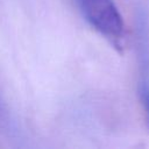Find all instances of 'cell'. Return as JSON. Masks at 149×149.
Segmentation results:
<instances>
[{"instance_id":"7a4b0ae2","label":"cell","mask_w":149,"mask_h":149,"mask_svg":"<svg viewBox=\"0 0 149 149\" xmlns=\"http://www.w3.org/2000/svg\"><path fill=\"white\" fill-rule=\"evenodd\" d=\"M139 95L146 114L147 126L149 129V72H141V79L139 84Z\"/></svg>"},{"instance_id":"6da1fadb","label":"cell","mask_w":149,"mask_h":149,"mask_svg":"<svg viewBox=\"0 0 149 149\" xmlns=\"http://www.w3.org/2000/svg\"><path fill=\"white\" fill-rule=\"evenodd\" d=\"M78 7L90 23L115 50L126 45V27L113 0H77Z\"/></svg>"},{"instance_id":"3957f363","label":"cell","mask_w":149,"mask_h":149,"mask_svg":"<svg viewBox=\"0 0 149 149\" xmlns=\"http://www.w3.org/2000/svg\"><path fill=\"white\" fill-rule=\"evenodd\" d=\"M10 125H12V120H10L8 107L0 94V129L8 132L10 128Z\"/></svg>"}]
</instances>
